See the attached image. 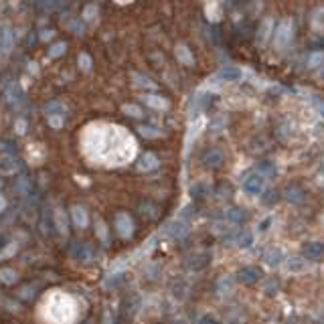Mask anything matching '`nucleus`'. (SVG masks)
I'll list each match as a JSON object with an SVG mask.
<instances>
[{"label":"nucleus","instance_id":"obj_1","mask_svg":"<svg viewBox=\"0 0 324 324\" xmlns=\"http://www.w3.org/2000/svg\"><path fill=\"white\" fill-rule=\"evenodd\" d=\"M114 225H116V231H118V235L122 239H130L134 235V221H132V217L128 213L120 211L116 215V219H114Z\"/></svg>","mask_w":324,"mask_h":324},{"label":"nucleus","instance_id":"obj_2","mask_svg":"<svg viewBox=\"0 0 324 324\" xmlns=\"http://www.w3.org/2000/svg\"><path fill=\"white\" fill-rule=\"evenodd\" d=\"M189 229L191 227H189V223L185 219H173V221H169L165 225L162 233H165L167 237H171V239H181V237H185L189 233Z\"/></svg>","mask_w":324,"mask_h":324},{"label":"nucleus","instance_id":"obj_3","mask_svg":"<svg viewBox=\"0 0 324 324\" xmlns=\"http://www.w3.org/2000/svg\"><path fill=\"white\" fill-rule=\"evenodd\" d=\"M243 191H245L247 195H255V197L261 195V193L265 191V177H261L259 173L247 177V179L243 181Z\"/></svg>","mask_w":324,"mask_h":324},{"label":"nucleus","instance_id":"obj_4","mask_svg":"<svg viewBox=\"0 0 324 324\" xmlns=\"http://www.w3.org/2000/svg\"><path fill=\"white\" fill-rule=\"evenodd\" d=\"M292 33H294L292 23H290V21H282V23L278 25L276 33H274V43H276L278 47H286V45L290 43V39H292Z\"/></svg>","mask_w":324,"mask_h":324},{"label":"nucleus","instance_id":"obj_5","mask_svg":"<svg viewBox=\"0 0 324 324\" xmlns=\"http://www.w3.org/2000/svg\"><path fill=\"white\" fill-rule=\"evenodd\" d=\"M209 263H211V253H209V251H197V253H193V255L189 257L187 267H189L191 272H201V269H205Z\"/></svg>","mask_w":324,"mask_h":324},{"label":"nucleus","instance_id":"obj_6","mask_svg":"<svg viewBox=\"0 0 324 324\" xmlns=\"http://www.w3.org/2000/svg\"><path fill=\"white\" fill-rule=\"evenodd\" d=\"M69 253H71L73 259H77V261H81V263H87V261L91 259V255H93L91 247H89L87 243H83V241H75V243L71 245Z\"/></svg>","mask_w":324,"mask_h":324},{"label":"nucleus","instance_id":"obj_7","mask_svg":"<svg viewBox=\"0 0 324 324\" xmlns=\"http://www.w3.org/2000/svg\"><path fill=\"white\" fill-rule=\"evenodd\" d=\"M261 276H263V272L257 265H247V267L239 269L237 282H241V284H255L257 280H261Z\"/></svg>","mask_w":324,"mask_h":324},{"label":"nucleus","instance_id":"obj_8","mask_svg":"<svg viewBox=\"0 0 324 324\" xmlns=\"http://www.w3.org/2000/svg\"><path fill=\"white\" fill-rule=\"evenodd\" d=\"M21 169V162L15 156H3L0 158V175H15Z\"/></svg>","mask_w":324,"mask_h":324},{"label":"nucleus","instance_id":"obj_9","mask_svg":"<svg viewBox=\"0 0 324 324\" xmlns=\"http://www.w3.org/2000/svg\"><path fill=\"white\" fill-rule=\"evenodd\" d=\"M71 221H73V225H75V227H79V229H85V227H87V223H89L87 211H85L83 207L75 205V207L71 209Z\"/></svg>","mask_w":324,"mask_h":324},{"label":"nucleus","instance_id":"obj_10","mask_svg":"<svg viewBox=\"0 0 324 324\" xmlns=\"http://www.w3.org/2000/svg\"><path fill=\"white\" fill-rule=\"evenodd\" d=\"M13 31H11V27H0V53H9L11 49H13Z\"/></svg>","mask_w":324,"mask_h":324},{"label":"nucleus","instance_id":"obj_11","mask_svg":"<svg viewBox=\"0 0 324 324\" xmlns=\"http://www.w3.org/2000/svg\"><path fill=\"white\" fill-rule=\"evenodd\" d=\"M217 77H219V79H223V81H239V79L243 77V71H241L239 67L227 65V67H223V69L217 73Z\"/></svg>","mask_w":324,"mask_h":324},{"label":"nucleus","instance_id":"obj_12","mask_svg":"<svg viewBox=\"0 0 324 324\" xmlns=\"http://www.w3.org/2000/svg\"><path fill=\"white\" fill-rule=\"evenodd\" d=\"M263 259H265V263H267V265L278 267V265L286 259V255H284V251H282L280 247H269V249L263 253Z\"/></svg>","mask_w":324,"mask_h":324},{"label":"nucleus","instance_id":"obj_13","mask_svg":"<svg viewBox=\"0 0 324 324\" xmlns=\"http://www.w3.org/2000/svg\"><path fill=\"white\" fill-rule=\"evenodd\" d=\"M156 167H158V158H156L152 152L142 154V158H140V162H138V171L148 173V171H154Z\"/></svg>","mask_w":324,"mask_h":324},{"label":"nucleus","instance_id":"obj_14","mask_svg":"<svg viewBox=\"0 0 324 324\" xmlns=\"http://www.w3.org/2000/svg\"><path fill=\"white\" fill-rule=\"evenodd\" d=\"M225 219H227V223H231V225H241V223H245L247 221V213L243 211V209H227L225 211Z\"/></svg>","mask_w":324,"mask_h":324},{"label":"nucleus","instance_id":"obj_15","mask_svg":"<svg viewBox=\"0 0 324 324\" xmlns=\"http://www.w3.org/2000/svg\"><path fill=\"white\" fill-rule=\"evenodd\" d=\"M53 227H55L57 233H61L63 237L67 235V217H65L63 209H55V211H53Z\"/></svg>","mask_w":324,"mask_h":324},{"label":"nucleus","instance_id":"obj_16","mask_svg":"<svg viewBox=\"0 0 324 324\" xmlns=\"http://www.w3.org/2000/svg\"><path fill=\"white\" fill-rule=\"evenodd\" d=\"M304 255H306V259H310V261H318V259L322 257V243H318V241L306 243V245H304Z\"/></svg>","mask_w":324,"mask_h":324},{"label":"nucleus","instance_id":"obj_17","mask_svg":"<svg viewBox=\"0 0 324 324\" xmlns=\"http://www.w3.org/2000/svg\"><path fill=\"white\" fill-rule=\"evenodd\" d=\"M253 243H255V235L251 231H241L235 235V245L241 249H249Z\"/></svg>","mask_w":324,"mask_h":324},{"label":"nucleus","instance_id":"obj_18","mask_svg":"<svg viewBox=\"0 0 324 324\" xmlns=\"http://www.w3.org/2000/svg\"><path fill=\"white\" fill-rule=\"evenodd\" d=\"M233 286H235V278H231V276H223V278H219L217 280V286H215V290H217V294H229V292H233Z\"/></svg>","mask_w":324,"mask_h":324},{"label":"nucleus","instance_id":"obj_19","mask_svg":"<svg viewBox=\"0 0 324 324\" xmlns=\"http://www.w3.org/2000/svg\"><path fill=\"white\" fill-rule=\"evenodd\" d=\"M223 160H225V158H223V152H219V150H209L207 156H205V167L217 169V167H221Z\"/></svg>","mask_w":324,"mask_h":324},{"label":"nucleus","instance_id":"obj_20","mask_svg":"<svg viewBox=\"0 0 324 324\" xmlns=\"http://www.w3.org/2000/svg\"><path fill=\"white\" fill-rule=\"evenodd\" d=\"M124 278H126L124 269H110L103 284H105V288H116V286H120V282H124Z\"/></svg>","mask_w":324,"mask_h":324},{"label":"nucleus","instance_id":"obj_21","mask_svg":"<svg viewBox=\"0 0 324 324\" xmlns=\"http://www.w3.org/2000/svg\"><path fill=\"white\" fill-rule=\"evenodd\" d=\"M286 269H288L290 274H300V272L306 269V259H302V257H290V259L286 261Z\"/></svg>","mask_w":324,"mask_h":324},{"label":"nucleus","instance_id":"obj_22","mask_svg":"<svg viewBox=\"0 0 324 324\" xmlns=\"http://www.w3.org/2000/svg\"><path fill=\"white\" fill-rule=\"evenodd\" d=\"M0 282L7 284V286H13V284L19 282V274L13 267H3L0 269Z\"/></svg>","mask_w":324,"mask_h":324},{"label":"nucleus","instance_id":"obj_23","mask_svg":"<svg viewBox=\"0 0 324 324\" xmlns=\"http://www.w3.org/2000/svg\"><path fill=\"white\" fill-rule=\"evenodd\" d=\"M209 193H211V189H209V185H207V183H195V185L191 187V195H193L195 199L207 197Z\"/></svg>","mask_w":324,"mask_h":324},{"label":"nucleus","instance_id":"obj_24","mask_svg":"<svg viewBox=\"0 0 324 324\" xmlns=\"http://www.w3.org/2000/svg\"><path fill=\"white\" fill-rule=\"evenodd\" d=\"M261 177H272V175H276V165L272 160H265V162H261L259 165V171H257Z\"/></svg>","mask_w":324,"mask_h":324},{"label":"nucleus","instance_id":"obj_25","mask_svg":"<svg viewBox=\"0 0 324 324\" xmlns=\"http://www.w3.org/2000/svg\"><path fill=\"white\" fill-rule=\"evenodd\" d=\"M17 251H19V245H17V241L9 243V245H7L3 251H0V261H3V259H9V257H13Z\"/></svg>","mask_w":324,"mask_h":324},{"label":"nucleus","instance_id":"obj_26","mask_svg":"<svg viewBox=\"0 0 324 324\" xmlns=\"http://www.w3.org/2000/svg\"><path fill=\"white\" fill-rule=\"evenodd\" d=\"M288 201H292V203H302L304 201V191H300V189H296V187H292V189H288Z\"/></svg>","mask_w":324,"mask_h":324},{"label":"nucleus","instance_id":"obj_27","mask_svg":"<svg viewBox=\"0 0 324 324\" xmlns=\"http://www.w3.org/2000/svg\"><path fill=\"white\" fill-rule=\"evenodd\" d=\"M45 112H47L49 116H57V112L63 116V112H65V105H63V103H59V101H51L49 105H45Z\"/></svg>","mask_w":324,"mask_h":324},{"label":"nucleus","instance_id":"obj_28","mask_svg":"<svg viewBox=\"0 0 324 324\" xmlns=\"http://www.w3.org/2000/svg\"><path fill=\"white\" fill-rule=\"evenodd\" d=\"M146 103L152 105V107H169L167 99H162V97H158V95H148V97H146Z\"/></svg>","mask_w":324,"mask_h":324},{"label":"nucleus","instance_id":"obj_29","mask_svg":"<svg viewBox=\"0 0 324 324\" xmlns=\"http://www.w3.org/2000/svg\"><path fill=\"white\" fill-rule=\"evenodd\" d=\"M140 134L146 136V138H158V136H160V130H156V128H152V126H142V128H140Z\"/></svg>","mask_w":324,"mask_h":324},{"label":"nucleus","instance_id":"obj_30","mask_svg":"<svg viewBox=\"0 0 324 324\" xmlns=\"http://www.w3.org/2000/svg\"><path fill=\"white\" fill-rule=\"evenodd\" d=\"M35 286H25V288H21V292H19V296L23 298V300H33L35 298Z\"/></svg>","mask_w":324,"mask_h":324},{"label":"nucleus","instance_id":"obj_31","mask_svg":"<svg viewBox=\"0 0 324 324\" xmlns=\"http://www.w3.org/2000/svg\"><path fill=\"white\" fill-rule=\"evenodd\" d=\"M124 112H126L128 116H132V118H140V116H142V110H140L138 105H134V103L124 105Z\"/></svg>","mask_w":324,"mask_h":324},{"label":"nucleus","instance_id":"obj_32","mask_svg":"<svg viewBox=\"0 0 324 324\" xmlns=\"http://www.w3.org/2000/svg\"><path fill=\"white\" fill-rule=\"evenodd\" d=\"M49 124H51L53 128H63L65 120H63V116H61V114H57V116H49Z\"/></svg>","mask_w":324,"mask_h":324},{"label":"nucleus","instance_id":"obj_33","mask_svg":"<svg viewBox=\"0 0 324 324\" xmlns=\"http://www.w3.org/2000/svg\"><path fill=\"white\" fill-rule=\"evenodd\" d=\"M267 195H269V197H263V203H265V205H276V203L280 201V193H278V191H269Z\"/></svg>","mask_w":324,"mask_h":324},{"label":"nucleus","instance_id":"obj_34","mask_svg":"<svg viewBox=\"0 0 324 324\" xmlns=\"http://www.w3.org/2000/svg\"><path fill=\"white\" fill-rule=\"evenodd\" d=\"M97 235L101 237V241H107V229H105L101 219H97Z\"/></svg>","mask_w":324,"mask_h":324},{"label":"nucleus","instance_id":"obj_35","mask_svg":"<svg viewBox=\"0 0 324 324\" xmlns=\"http://www.w3.org/2000/svg\"><path fill=\"white\" fill-rule=\"evenodd\" d=\"M320 63H322V53H320V51L312 53V55H310V67H318Z\"/></svg>","mask_w":324,"mask_h":324},{"label":"nucleus","instance_id":"obj_36","mask_svg":"<svg viewBox=\"0 0 324 324\" xmlns=\"http://www.w3.org/2000/svg\"><path fill=\"white\" fill-rule=\"evenodd\" d=\"M272 223H274V217H265V219H263V221L259 223L257 231H259V233H265V231L269 229V225H272Z\"/></svg>","mask_w":324,"mask_h":324},{"label":"nucleus","instance_id":"obj_37","mask_svg":"<svg viewBox=\"0 0 324 324\" xmlns=\"http://www.w3.org/2000/svg\"><path fill=\"white\" fill-rule=\"evenodd\" d=\"M278 288H280V282H278V280H276V282H274V280H267V284H265V292H267V294H274Z\"/></svg>","mask_w":324,"mask_h":324},{"label":"nucleus","instance_id":"obj_38","mask_svg":"<svg viewBox=\"0 0 324 324\" xmlns=\"http://www.w3.org/2000/svg\"><path fill=\"white\" fill-rule=\"evenodd\" d=\"M63 51H65V43H57V45H53V49H51V57H59Z\"/></svg>","mask_w":324,"mask_h":324},{"label":"nucleus","instance_id":"obj_39","mask_svg":"<svg viewBox=\"0 0 324 324\" xmlns=\"http://www.w3.org/2000/svg\"><path fill=\"white\" fill-rule=\"evenodd\" d=\"M13 150H15L13 144H9V142H0V152H5V156H13V154H11Z\"/></svg>","mask_w":324,"mask_h":324},{"label":"nucleus","instance_id":"obj_40","mask_svg":"<svg viewBox=\"0 0 324 324\" xmlns=\"http://www.w3.org/2000/svg\"><path fill=\"white\" fill-rule=\"evenodd\" d=\"M93 13H95V7H87L85 13H83V19H85V21H91V19H93Z\"/></svg>","mask_w":324,"mask_h":324},{"label":"nucleus","instance_id":"obj_41","mask_svg":"<svg viewBox=\"0 0 324 324\" xmlns=\"http://www.w3.org/2000/svg\"><path fill=\"white\" fill-rule=\"evenodd\" d=\"M134 79H140V81H138L140 85H148V87H152V83H150V79H148V77H142V75L134 73Z\"/></svg>","mask_w":324,"mask_h":324},{"label":"nucleus","instance_id":"obj_42","mask_svg":"<svg viewBox=\"0 0 324 324\" xmlns=\"http://www.w3.org/2000/svg\"><path fill=\"white\" fill-rule=\"evenodd\" d=\"M79 61H81V67H83V69H89V65H91V59H89L87 55H81V57H79Z\"/></svg>","mask_w":324,"mask_h":324},{"label":"nucleus","instance_id":"obj_43","mask_svg":"<svg viewBox=\"0 0 324 324\" xmlns=\"http://www.w3.org/2000/svg\"><path fill=\"white\" fill-rule=\"evenodd\" d=\"M199 324H219V322H217L213 316H205V318H201V322H199Z\"/></svg>","mask_w":324,"mask_h":324},{"label":"nucleus","instance_id":"obj_44","mask_svg":"<svg viewBox=\"0 0 324 324\" xmlns=\"http://www.w3.org/2000/svg\"><path fill=\"white\" fill-rule=\"evenodd\" d=\"M17 128H19V134H25V128H27V124H25V120H19V124H17Z\"/></svg>","mask_w":324,"mask_h":324},{"label":"nucleus","instance_id":"obj_45","mask_svg":"<svg viewBox=\"0 0 324 324\" xmlns=\"http://www.w3.org/2000/svg\"><path fill=\"white\" fill-rule=\"evenodd\" d=\"M7 205H9V203H7V199H5L3 195H0V213H3V211L7 209Z\"/></svg>","mask_w":324,"mask_h":324},{"label":"nucleus","instance_id":"obj_46","mask_svg":"<svg viewBox=\"0 0 324 324\" xmlns=\"http://www.w3.org/2000/svg\"><path fill=\"white\" fill-rule=\"evenodd\" d=\"M177 324H185V322H177Z\"/></svg>","mask_w":324,"mask_h":324}]
</instances>
